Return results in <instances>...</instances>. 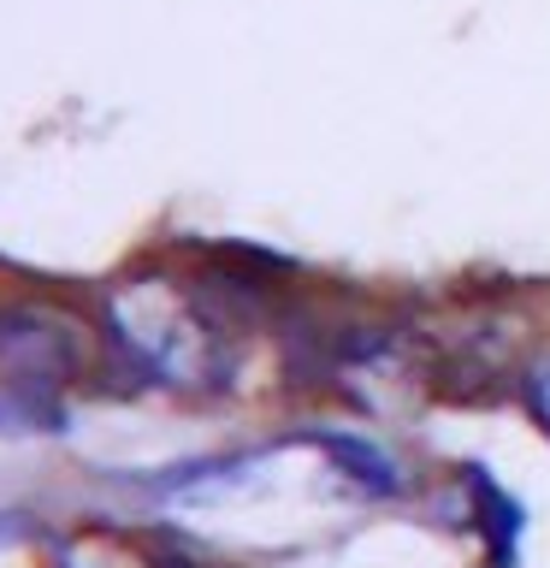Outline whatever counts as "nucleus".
I'll return each instance as SVG.
<instances>
[{"instance_id":"20e7f679","label":"nucleus","mask_w":550,"mask_h":568,"mask_svg":"<svg viewBox=\"0 0 550 568\" xmlns=\"http://www.w3.org/2000/svg\"><path fill=\"white\" fill-rule=\"evenodd\" d=\"M527 408L539 415V426L550 433V362H539V367L527 373Z\"/></svg>"},{"instance_id":"39448f33","label":"nucleus","mask_w":550,"mask_h":568,"mask_svg":"<svg viewBox=\"0 0 550 568\" xmlns=\"http://www.w3.org/2000/svg\"><path fill=\"white\" fill-rule=\"evenodd\" d=\"M60 568H124V562H119L101 539H89V545H71L65 557H60Z\"/></svg>"},{"instance_id":"7ed1b4c3","label":"nucleus","mask_w":550,"mask_h":568,"mask_svg":"<svg viewBox=\"0 0 550 568\" xmlns=\"http://www.w3.org/2000/svg\"><path fill=\"white\" fill-rule=\"evenodd\" d=\"M326 456L337 462L344 474H355L367 491H397L403 479H397V462L379 456V450H367V444H355V438H326Z\"/></svg>"},{"instance_id":"f257e3e1","label":"nucleus","mask_w":550,"mask_h":568,"mask_svg":"<svg viewBox=\"0 0 550 568\" xmlns=\"http://www.w3.org/2000/svg\"><path fill=\"white\" fill-rule=\"evenodd\" d=\"M113 337L149 379L172 390H225L237 373V337L177 278H124L106 296Z\"/></svg>"},{"instance_id":"423d86ee","label":"nucleus","mask_w":550,"mask_h":568,"mask_svg":"<svg viewBox=\"0 0 550 568\" xmlns=\"http://www.w3.org/2000/svg\"><path fill=\"white\" fill-rule=\"evenodd\" d=\"M154 568H202V562H190V557H160Z\"/></svg>"},{"instance_id":"f03ea898","label":"nucleus","mask_w":550,"mask_h":568,"mask_svg":"<svg viewBox=\"0 0 550 568\" xmlns=\"http://www.w3.org/2000/svg\"><path fill=\"white\" fill-rule=\"evenodd\" d=\"M0 367L24 390H60L89 367V332L53 302H12L0 314Z\"/></svg>"}]
</instances>
